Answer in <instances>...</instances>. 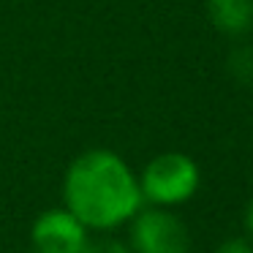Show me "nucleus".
<instances>
[{
    "instance_id": "39448f33",
    "label": "nucleus",
    "mask_w": 253,
    "mask_h": 253,
    "mask_svg": "<svg viewBox=\"0 0 253 253\" xmlns=\"http://www.w3.org/2000/svg\"><path fill=\"white\" fill-rule=\"evenodd\" d=\"M207 19L226 36H245L253 30V0H204Z\"/></svg>"
},
{
    "instance_id": "f03ea898",
    "label": "nucleus",
    "mask_w": 253,
    "mask_h": 253,
    "mask_svg": "<svg viewBox=\"0 0 253 253\" xmlns=\"http://www.w3.org/2000/svg\"><path fill=\"white\" fill-rule=\"evenodd\" d=\"M202 185V169L185 153H158L139 174V191L150 207L174 210L188 204Z\"/></svg>"
},
{
    "instance_id": "f257e3e1",
    "label": "nucleus",
    "mask_w": 253,
    "mask_h": 253,
    "mask_svg": "<svg viewBox=\"0 0 253 253\" xmlns=\"http://www.w3.org/2000/svg\"><path fill=\"white\" fill-rule=\"evenodd\" d=\"M63 207L90 231H115L144 207L139 174L115 150H84L63 174Z\"/></svg>"
},
{
    "instance_id": "1a4fd4ad",
    "label": "nucleus",
    "mask_w": 253,
    "mask_h": 253,
    "mask_svg": "<svg viewBox=\"0 0 253 253\" xmlns=\"http://www.w3.org/2000/svg\"><path fill=\"white\" fill-rule=\"evenodd\" d=\"M245 229H248V237L253 240V199L248 202V207H245Z\"/></svg>"
},
{
    "instance_id": "423d86ee",
    "label": "nucleus",
    "mask_w": 253,
    "mask_h": 253,
    "mask_svg": "<svg viewBox=\"0 0 253 253\" xmlns=\"http://www.w3.org/2000/svg\"><path fill=\"white\" fill-rule=\"evenodd\" d=\"M229 66H231V74H234L240 82H251L253 79V49H237L234 55H231V60H229Z\"/></svg>"
},
{
    "instance_id": "7ed1b4c3",
    "label": "nucleus",
    "mask_w": 253,
    "mask_h": 253,
    "mask_svg": "<svg viewBox=\"0 0 253 253\" xmlns=\"http://www.w3.org/2000/svg\"><path fill=\"white\" fill-rule=\"evenodd\" d=\"M131 253H188L191 231L174 210L142 207L128 220Z\"/></svg>"
},
{
    "instance_id": "20e7f679",
    "label": "nucleus",
    "mask_w": 253,
    "mask_h": 253,
    "mask_svg": "<svg viewBox=\"0 0 253 253\" xmlns=\"http://www.w3.org/2000/svg\"><path fill=\"white\" fill-rule=\"evenodd\" d=\"M90 242V229L66 207H49L36 215L30 245L36 253H82Z\"/></svg>"
},
{
    "instance_id": "0eeeda50",
    "label": "nucleus",
    "mask_w": 253,
    "mask_h": 253,
    "mask_svg": "<svg viewBox=\"0 0 253 253\" xmlns=\"http://www.w3.org/2000/svg\"><path fill=\"white\" fill-rule=\"evenodd\" d=\"M82 253H131V248L117 240H95V242L90 240Z\"/></svg>"
},
{
    "instance_id": "6e6552de",
    "label": "nucleus",
    "mask_w": 253,
    "mask_h": 253,
    "mask_svg": "<svg viewBox=\"0 0 253 253\" xmlns=\"http://www.w3.org/2000/svg\"><path fill=\"white\" fill-rule=\"evenodd\" d=\"M215 253H253V245L242 237H229V240L220 242Z\"/></svg>"
}]
</instances>
